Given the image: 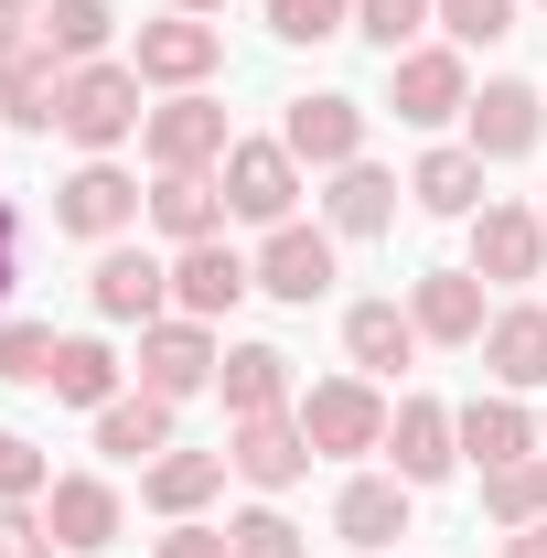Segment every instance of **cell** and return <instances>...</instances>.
<instances>
[{
	"label": "cell",
	"instance_id": "obj_39",
	"mask_svg": "<svg viewBox=\"0 0 547 558\" xmlns=\"http://www.w3.org/2000/svg\"><path fill=\"white\" fill-rule=\"evenodd\" d=\"M0 558H54V526H44V505H0Z\"/></svg>",
	"mask_w": 547,
	"mask_h": 558
},
{
	"label": "cell",
	"instance_id": "obj_28",
	"mask_svg": "<svg viewBox=\"0 0 547 558\" xmlns=\"http://www.w3.org/2000/svg\"><path fill=\"white\" fill-rule=\"evenodd\" d=\"M215 494H226V451H183V440H172V451L139 473V505H150V515H172V526H183V515H205Z\"/></svg>",
	"mask_w": 547,
	"mask_h": 558
},
{
	"label": "cell",
	"instance_id": "obj_22",
	"mask_svg": "<svg viewBox=\"0 0 547 558\" xmlns=\"http://www.w3.org/2000/svg\"><path fill=\"white\" fill-rule=\"evenodd\" d=\"M398 194H409V183H398L387 161H343V172H323V226H333V236H387V226H398Z\"/></svg>",
	"mask_w": 547,
	"mask_h": 558
},
{
	"label": "cell",
	"instance_id": "obj_35",
	"mask_svg": "<svg viewBox=\"0 0 547 558\" xmlns=\"http://www.w3.org/2000/svg\"><path fill=\"white\" fill-rule=\"evenodd\" d=\"M54 354H65V333L0 312V387H54Z\"/></svg>",
	"mask_w": 547,
	"mask_h": 558
},
{
	"label": "cell",
	"instance_id": "obj_4",
	"mask_svg": "<svg viewBox=\"0 0 547 558\" xmlns=\"http://www.w3.org/2000/svg\"><path fill=\"white\" fill-rule=\"evenodd\" d=\"M365 97H343V86H312V97H290L279 108V150L301 161V172H343V161H365Z\"/></svg>",
	"mask_w": 547,
	"mask_h": 558
},
{
	"label": "cell",
	"instance_id": "obj_3",
	"mask_svg": "<svg viewBox=\"0 0 547 558\" xmlns=\"http://www.w3.org/2000/svg\"><path fill=\"white\" fill-rule=\"evenodd\" d=\"M215 365H226L215 323H194V312H161V323H139V365H130V376L150 387V398H172V409H183V398H205Z\"/></svg>",
	"mask_w": 547,
	"mask_h": 558
},
{
	"label": "cell",
	"instance_id": "obj_13",
	"mask_svg": "<svg viewBox=\"0 0 547 558\" xmlns=\"http://www.w3.org/2000/svg\"><path fill=\"white\" fill-rule=\"evenodd\" d=\"M387 473H398L409 494H429V484L462 473V429H451L440 398H398V409H387Z\"/></svg>",
	"mask_w": 547,
	"mask_h": 558
},
{
	"label": "cell",
	"instance_id": "obj_47",
	"mask_svg": "<svg viewBox=\"0 0 547 558\" xmlns=\"http://www.w3.org/2000/svg\"><path fill=\"white\" fill-rule=\"evenodd\" d=\"M537 11H547V0H537Z\"/></svg>",
	"mask_w": 547,
	"mask_h": 558
},
{
	"label": "cell",
	"instance_id": "obj_42",
	"mask_svg": "<svg viewBox=\"0 0 547 558\" xmlns=\"http://www.w3.org/2000/svg\"><path fill=\"white\" fill-rule=\"evenodd\" d=\"M494 558H547V526H505V548Z\"/></svg>",
	"mask_w": 547,
	"mask_h": 558
},
{
	"label": "cell",
	"instance_id": "obj_25",
	"mask_svg": "<svg viewBox=\"0 0 547 558\" xmlns=\"http://www.w3.org/2000/svg\"><path fill=\"white\" fill-rule=\"evenodd\" d=\"M343 365L354 376H398V365H418V323H409V301H354L343 312Z\"/></svg>",
	"mask_w": 547,
	"mask_h": 558
},
{
	"label": "cell",
	"instance_id": "obj_6",
	"mask_svg": "<svg viewBox=\"0 0 547 558\" xmlns=\"http://www.w3.org/2000/svg\"><path fill=\"white\" fill-rule=\"evenodd\" d=\"M387 108H398L409 130H451V119L473 108V65H462V44H409V54L387 65Z\"/></svg>",
	"mask_w": 547,
	"mask_h": 558
},
{
	"label": "cell",
	"instance_id": "obj_14",
	"mask_svg": "<svg viewBox=\"0 0 547 558\" xmlns=\"http://www.w3.org/2000/svg\"><path fill=\"white\" fill-rule=\"evenodd\" d=\"M462 140H473L483 161H526V150L547 140V97L526 86V75H483L473 108H462Z\"/></svg>",
	"mask_w": 547,
	"mask_h": 558
},
{
	"label": "cell",
	"instance_id": "obj_24",
	"mask_svg": "<svg viewBox=\"0 0 547 558\" xmlns=\"http://www.w3.org/2000/svg\"><path fill=\"white\" fill-rule=\"evenodd\" d=\"M333 537L343 548H398V537H409V484H398V473H343Z\"/></svg>",
	"mask_w": 547,
	"mask_h": 558
},
{
	"label": "cell",
	"instance_id": "obj_2",
	"mask_svg": "<svg viewBox=\"0 0 547 558\" xmlns=\"http://www.w3.org/2000/svg\"><path fill=\"white\" fill-rule=\"evenodd\" d=\"M301 429H312V451L323 462H365V451H387V398H376V376H323V387H301Z\"/></svg>",
	"mask_w": 547,
	"mask_h": 558
},
{
	"label": "cell",
	"instance_id": "obj_15",
	"mask_svg": "<svg viewBox=\"0 0 547 558\" xmlns=\"http://www.w3.org/2000/svg\"><path fill=\"white\" fill-rule=\"evenodd\" d=\"M130 65H139V86H205L215 65H226V33L215 22H194V11H161V22H139V44H130Z\"/></svg>",
	"mask_w": 547,
	"mask_h": 558
},
{
	"label": "cell",
	"instance_id": "obj_32",
	"mask_svg": "<svg viewBox=\"0 0 547 558\" xmlns=\"http://www.w3.org/2000/svg\"><path fill=\"white\" fill-rule=\"evenodd\" d=\"M483 515H494V526H547V451L483 473Z\"/></svg>",
	"mask_w": 547,
	"mask_h": 558
},
{
	"label": "cell",
	"instance_id": "obj_48",
	"mask_svg": "<svg viewBox=\"0 0 547 558\" xmlns=\"http://www.w3.org/2000/svg\"><path fill=\"white\" fill-rule=\"evenodd\" d=\"M537 215H547V205H537Z\"/></svg>",
	"mask_w": 547,
	"mask_h": 558
},
{
	"label": "cell",
	"instance_id": "obj_20",
	"mask_svg": "<svg viewBox=\"0 0 547 558\" xmlns=\"http://www.w3.org/2000/svg\"><path fill=\"white\" fill-rule=\"evenodd\" d=\"M451 429H462V462H473V473H505V462H526V451H537V409H526V398H505V387L462 398Z\"/></svg>",
	"mask_w": 547,
	"mask_h": 558
},
{
	"label": "cell",
	"instance_id": "obj_19",
	"mask_svg": "<svg viewBox=\"0 0 547 558\" xmlns=\"http://www.w3.org/2000/svg\"><path fill=\"white\" fill-rule=\"evenodd\" d=\"M409 323H418V344H451V354H473L483 344V279L473 269H418L409 279Z\"/></svg>",
	"mask_w": 547,
	"mask_h": 558
},
{
	"label": "cell",
	"instance_id": "obj_1",
	"mask_svg": "<svg viewBox=\"0 0 547 558\" xmlns=\"http://www.w3.org/2000/svg\"><path fill=\"white\" fill-rule=\"evenodd\" d=\"M139 119H150V86H139V65L97 54V65H75V75H65V119H54V130H65L86 161H119V140H139Z\"/></svg>",
	"mask_w": 547,
	"mask_h": 558
},
{
	"label": "cell",
	"instance_id": "obj_23",
	"mask_svg": "<svg viewBox=\"0 0 547 558\" xmlns=\"http://www.w3.org/2000/svg\"><path fill=\"white\" fill-rule=\"evenodd\" d=\"M215 398H226V418H269V409H301V376H290L279 344H226Z\"/></svg>",
	"mask_w": 547,
	"mask_h": 558
},
{
	"label": "cell",
	"instance_id": "obj_12",
	"mask_svg": "<svg viewBox=\"0 0 547 558\" xmlns=\"http://www.w3.org/2000/svg\"><path fill=\"white\" fill-rule=\"evenodd\" d=\"M333 269H343V236H333V226H301V215H290V226L258 236V290L290 301V312H312V301L333 290Z\"/></svg>",
	"mask_w": 547,
	"mask_h": 558
},
{
	"label": "cell",
	"instance_id": "obj_7",
	"mask_svg": "<svg viewBox=\"0 0 547 558\" xmlns=\"http://www.w3.org/2000/svg\"><path fill=\"white\" fill-rule=\"evenodd\" d=\"M139 150H150V172H215L236 150V130H226V108H215L205 86H183V97H161L139 119Z\"/></svg>",
	"mask_w": 547,
	"mask_h": 558
},
{
	"label": "cell",
	"instance_id": "obj_41",
	"mask_svg": "<svg viewBox=\"0 0 547 558\" xmlns=\"http://www.w3.org/2000/svg\"><path fill=\"white\" fill-rule=\"evenodd\" d=\"M33 33H44V11H33V0H0V54H22Z\"/></svg>",
	"mask_w": 547,
	"mask_h": 558
},
{
	"label": "cell",
	"instance_id": "obj_36",
	"mask_svg": "<svg viewBox=\"0 0 547 558\" xmlns=\"http://www.w3.org/2000/svg\"><path fill=\"white\" fill-rule=\"evenodd\" d=\"M269 33L279 44H333V33H354V0H269Z\"/></svg>",
	"mask_w": 547,
	"mask_h": 558
},
{
	"label": "cell",
	"instance_id": "obj_9",
	"mask_svg": "<svg viewBox=\"0 0 547 558\" xmlns=\"http://www.w3.org/2000/svg\"><path fill=\"white\" fill-rule=\"evenodd\" d=\"M323 451H312V429H301V409H269V418H226V473L258 494H290L301 473H312Z\"/></svg>",
	"mask_w": 547,
	"mask_h": 558
},
{
	"label": "cell",
	"instance_id": "obj_34",
	"mask_svg": "<svg viewBox=\"0 0 547 558\" xmlns=\"http://www.w3.org/2000/svg\"><path fill=\"white\" fill-rule=\"evenodd\" d=\"M429 22H440V0H354V33H365V44H376L387 65L409 54V44L429 33Z\"/></svg>",
	"mask_w": 547,
	"mask_h": 558
},
{
	"label": "cell",
	"instance_id": "obj_29",
	"mask_svg": "<svg viewBox=\"0 0 547 558\" xmlns=\"http://www.w3.org/2000/svg\"><path fill=\"white\" fill-rule=\"evenodd\" d=\"M97 451H108V462H139V473H150V462L172 451V398H150V387L108 398V409H97Z\"/></svg>",
	"mask_w": 547,
	"mask_h": 558
},
{
	"label": "cell",
	"instance_id": "obj_30",
	"mask_svg": "<svg viewBox=\"0 0 547 558\" xmlns=\"http://www.w3.org/2000/svg\"><path fill=\"white\" fill-rule=\"evenodd\" d=\"M54 398L65 409H108V398H130V365H119V344L108 333H65V354H54Z\"/></svg>",
	"mask_w": 547,
	"mask_h": 558
},
{
	"label": "cell",
	"instance_id": "obj_16",
	"mask_svg": "<svg viewBox=\"0 0 547 558\" xmlns=\"http://www.w3.org/2000/svg\"><path fill=\"white\" fill-rule=\"evenodd\" d=\"M247 290H258V258H247L236 236L172 247V312H194V323H226V312H236Z\"/></svg>",
	"mask_w": 547,
	"mask_h": 558
},
{
	"label": "cell",
	"instance_id": "obj_37",
	"mask_svg": "<svg viewBox=\"0 0 547 558\" xmlns=\"http://www.w3.org/2000/svg\"><path fill=\"white\" fill-rule=\"evenodd\" d=\"M515 11H526V0H440V33L473 54V44H505V33H515Z\"/></svg>",
	"mask_w": 547,
	"mask_h": 558
},
{
	"label": "cell",
	"instance_id": "obj_21",
	"mask_svg": "<svg viewBox=\"0 0 547 558\" xmlns=\"http://www.w3.org/2000/svg\"><path fill=\"white\" fill-rule=\"evenodd\" d=\"M483 172H494V161H483L473 140H440V150H418V161H409V205H418V215H451V226H473V215L494 205V194H483Z\"/></svg>",
	"mask_w": 547,
	"mask_h": 558
},
{
	"label": "cell",
	"instance_id": "obj_43",
	"mask_svg": "<svg viewBox=\"0 0 547 558\" xmlns=\"http://www.w3.org/2000/svg\"><path fill=\"white\" fill-rule=\"evenodd\" d=\"M161 11H194V22H215V11H226V0H161Z\"/></svg>",
	"mask_w": 547,
	"mask_h": 558
},
{
	"label": "cell",
	"instance_id": "obj_27",
	"mask_svg": "<svg viewBox=\"0 0 547 558\" xmlns=\"http://www.w3.org/2000/svg\"><path fill=\"white\" fill-rule=\"evenodd\" d=\"M65 75L44 44H22V54H0V130H54L65 119Z\"/></svg>",
	"mask_w": 547,
	"mask_h": 558
},
{
	"label": "cell",
	"instance_id": "obj_44",
	"mask_svg": "<svg viewBox=\"0 0 547 558\" xmlns=\"http://www.w3.org/2000/svg\"><path fill=\"white\" fill-rule=\"evenodd\" d=\"M11 236H22V215H11V194H0V247H11Z\"/></svg>",
	"mask_w": 547,
	"mask_h": 558
},
{
	"label": "cell",
	"instance_id": "obj_46",
	"mask_svg": "<svg viewBox=\"0 0 547 558\" xmlns=\"http://www.w3.org/2000/svg\"><path fill=\"white\" fill-rule=\"evenodd\" d=\"M537 451H547V409H537Z\"/></svg>",
	"mask_w": 547,
	"mask_h": 558
},
{
	"label": "cell",
	"instance_id": "obj_8",
	"mask_svg": "<svg viewBox=\"0 0 547 558\" xmlns=\"http://www.w3.org/2000/svg\"><path fill=\"white\" fill-rule=\"evenodd\" d=\"M139 215H150V194H139L119 161H75L65 183H54V226H65V236H86V247H119Z\"/></svg>",
	"mask_w": 547,
	"mask_h": 558
},
{
	"label": "cell",
	"instance_id": "obj_31",
	"mask_svg": "<svg viewBox=\"0 0 547 558\" xmlns=\"http://www.w3.org/2000/svg\"><path fill=\"white\" fill-rule=\"evenodd\" d=\"M108 33H119V11H108V0H44V33H33V44H44L54 65H97V54H108Z\"/></svg>",
	"mask_w": 547,
	"mask_h": 558
},
{
	"label": "cell",
	"instance_id": "obj_11",
	"mask_svg": "<svg viewBox=\"0 0 547 558\" xmlns=\"http://www.w3.org/2000/svg\"><path fill=\"white\" fill-rule=\"evenodd\" d=\"M86 312L97 323H161L172 312V258L161 247H97V269H86Z\"/></svg>",
	"mask_w": 547,
	"mask_h": 558
},
{
	"label": "cell",
	"instance_id": "obj_45",
	"mask_svg": "<svg viewBox=\"0 0 547 558\" xmlns=\"http://www.w3.org/2000/svg\"><path fill=\"white\" fill-rule=\"evenodd\" d=\"M11 279H22V269H11V247H0V312H11Z\"/></svg>",
	"mask_w": 547,
	"mask_h": 558
},
{
	"label": "cell",
	"instance_id": "obj_33",
	"mask_svg": "<svg viewBox=\"0 0 547 558\" xmlns=\"http://www.w3.org/2000/svg\"><path fill=\"white\" fill-rule=\"evenodd\" d=\"M226 548H236V558H312V537L279 515V494H258L247 515H226Z\"/></svg>",
	"mask_w": 547,
	"mask_h": 558
},
{
	"label": "cell",
	"instance_id": "obj_26",
	"mask_svg": "<svg viewBox=\"0 0 547 558\" xmlns=\"http://www.w3.org/2000/svg\"><path fill=\"white\" fill-rule=\"evenodd\" d=\"M150 226H161V247H205L236 215H226V183H215V172H161V183H150Z\"/></svg>",
	"mask_w": 547,
	"mask_h": 558
},
{
	"label": "cell",
	"instance_id": "obj_38",
	"mask_svg": "<svg viewBox=\"0 0 547 558\" xmlns=\"http://www.w3.org/2000/svg\"><path fill=\"white\" fill-rule=\"evenodd\" d=\"M44 494H54V462L22 429H0V505H44Z\"/></svg>",
	"mask_w": 547,
	"mask_h": 558
},
{
	"label": "cell",
	"instance_id": "obj_18",
	"mask_svg": "<svg viewBox=\"0 0 547 558\" xmlns=\"http://www.w3.org/2000/svg\"><path fill=\"white\" fill-rule=\"evenodd\" d=\"M119 484L108 473H54V494H44V526H54V548L65 558H97V548H119Z\"/></svg>",
	"mask_w": 547,
	"mask_h": 558
},
{
	"label": "cell",
	"instance_id": "obj_10",
	"mask_svg": "<svg viewBox=\"0 0 547 558\" xmlns=\"http://www.w3.org/2000/svg\"><path fill=\"white\" fill-rule=\"evenodd\" d=\"M462 269H473L483 290H526V279H547V215L494 194V205L473 215V258H462Z\"/></svg>",
	"mask_w": 547,
	"mask_h": 558
},
{
	"label": "cell",
	"instance_id": "obj_40",
	"mask_svg": "<svg viewBox=\"0 0 547 558\" xmlns=\"http://www.w3.org/2000/svg\"><path fill=\"white\" fill-rule=\"evenodd\" d=\"M150 558H236V548H226V526H205V515H183V526H172V537H161Z\"/></svg>",
	"mask_w": 547,
	"mask_h": 558
},
{
	"label": "cell",
	"instance_id": "obj_5",
	"mask_svg": "<svg viewBox=\"0 0 547 558\" xmlns=\"http://www.w3.org/2000/svg\"><path fill=\"white\" fill-rule=\"evenodd\" d=\"M215 183H226V215H236V226H258V236L301 215V161H290L279 140H236V150L215 161Z\"/></svg>",
	"mask_w": 547,
	"mask_h": 558
},
{
	"label": "cell",
	"instance_id": "obj_17",
	"mask_svg": "<svg viewBox=\"0 0 547 558\" xmlns=\"http://www.w3.org/2000/svg\"><path fill=\"white\" fill-rule=\"evenodd\" d=\"M483 376L505 387V398H537L547 387V301H505L494 323H483Z\"/></svg>",
	"mask_w": 547,
	"mask_h": 558
}]
</instances>
